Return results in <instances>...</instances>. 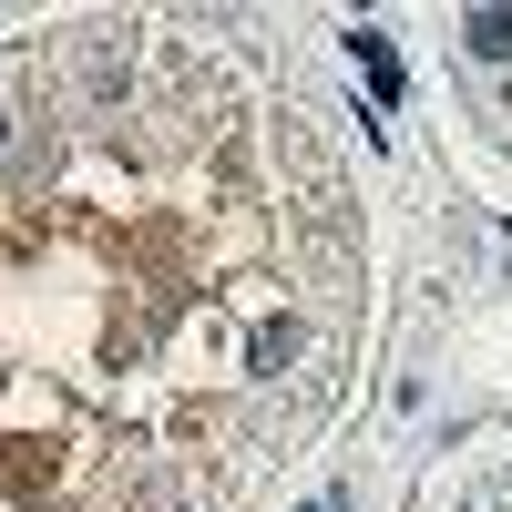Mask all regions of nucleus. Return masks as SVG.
<instances>
[{
    "label": "nucleus",
    "mask_w": 512,
    "mask_h": 512,
    "mask_svg": "<svg viewBox=\"0 0 512 512\" xmlns=\"http://www.w3.org/2000/svg\"><path fill=\"white\" fill-rule=\"evenodd\" d=\"M297 359V328H256V369H287Z\"/></svg>",
    "instance_id": "3"
},
{
    "label": "nucleus",
    "mask_w": 512,
    "mask_h": 512,
    "mask_svg": "<svg viewBox=\"0 0 512 512\" xmlns=\"http://www.w3.org/2000/svg\"><path fill=\"white\" fill-rule=\"evenodd\" d=\"M472 52L482 62H512V11H472Z\"/></svg>",
    "instance_id": "2"
},
{
    "label": "nucleus",
    "mask_w": 512,
    "mask_h": 512,
    "mask_svg": "<svg viewBox=\"0 0 512 512\" xmlns=\"http://www.w3.org/2000/svg\"><path fill=\"white\" fill-rule=\"evenodd\" d=\"M349 62L369 72V93H379V103H400V52H390V31H349Z\"/></svg>",
    "instance_id": "1"
}]
</instances>
